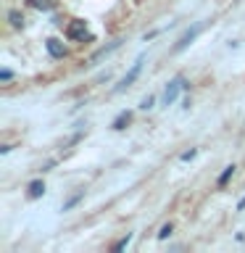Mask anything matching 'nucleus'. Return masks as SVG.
<instances>
[{
  "label": "nucleus",
  "instance_id": "f257e3e1",
  "mask_svg": "<svg viewBox=\"0 0 245 253\" xmlns=\"http://www.w3.org/2000/svg\"><path fill=\"white\" fill-rule=\"evenodd\" d=\"M66 35H69V40H92L90 37V32H87V24L82 21V19H74L66 27Z\"/></svg>",
  "mask_w": 245,
  "mask_h": 253
},
{
  "label": "nucleus",
  "instance_id": "f03ea898",
  "mask_svg": "<svg viewBox=\"0 0 245 253\" xmlns=\"http://www.w3.org/2000/svg\"><path fill=\"white\" fill-rule=\"evenodd\" d=\"M187 87V82L182 77H177V79H171L169 82V87H166V92H163V100H166V106H169V103H174L177 100V95H179V90H185Z\"/></svg>",
  "mask_w": 245,
  "mask_h": 253
},
{
  "label": "nucleus",
  "instance_id": "7ed1b4c3",
  "mask_svg": "<svg viewBox=\"0 0 245 253\" xmlns=\"http://www.w3.org/2000/svg\"><path fill=\"white\" fill-rule=\"evenodd\" d=\"M45 47H47V53H50L53 58H66V53H69V50H66V45H63L61 40H55V37L47 40Z\"/></svg>",
  "mask_w": 245,
  "mask_h": 253
},
{
  "label": "nucleus",
  "instance_id": "20e7f679",
  "mask_svg": "<svg viewBox=\"0 0 245 253\" xmlns=\"http://www.w3.org/2000/svg\"><path fill=\"white\" fill-rule=\"evenodd\" d=\"M201 29H203V24H195V27L190 29L187 35H185V37H182L179 42H177V47H174V50H185V47H187V45H190V42H193V40L198 37V32H201Z\"/></svg>",
  "mask_w": 245,
  "mask_h": 253
},
{
  "label": "nucleus",
  "instance_id": "39448f33",
  "mask_svg": "<svg viewBox=\"0 0 245 253\" xmlns=\"http://www.w3.org/2000/svg\"><path fill=\"white\" fill-rule=\"evenodd\" d=\"M140 69H142V58H137V63H134V66H132V71H129V74L124 77V82L119 84V90H124V87H129V84L134 82V79L140 77Z\"/></svg>",
  "mask_w": 245,
  "mask_h": 253
},
{
  "label": "nucleus",
  "instance_id": "423d86ee",
  "mask_svg": "<svg viewBox=\"0 0 245 253\" xmlns=\"http://www.w3.org/2000/svg\"><path fill=\"white\" fill-rule=\"evenodd\" d=\"M42 193H45V182H42V179L29 182V198H40Z\"/></svg>",
  "mask_w": 245,
  "mask_h": 253
},
{
  "label": "nucleus",
  "instance_id": "0eeeda50",
  "mask_svg": "<svg viewBox=\"0 0 245 253\" xmlns=\"http://www.w3.org/2000/svg\"><path fill=\"white\" fill-rule=\"evenodd\" d=\"M129 122H132V114H129V111H124V114H119V116H116L114 129H124V126L129 124Z\"/></svg>",
  "mask_w": 245,
  "mask_h": 253
},
{
  "label": "nucleus",
  "instance_id": "6e6552de",
  "mask_svg": "<svg viewBox=\"0 0 245 253\" xmlns=\"http://www.w3.org/2000/svg\"><path fill=\"white\" fill-rule=\"evenodd\" d=\"M32 8H42V11H50L53 8V0H29Z\"/></svg>",
  "mask_w": 245,
  "mask_h": 253
},
{
  "label": "nucleus",
  "instance_id": "1a4fd4ad",
  "mask_svg": "<svg viewBox=\"0 0 245 253\" xmlns=\"http://www.w3.org/2000/svg\"><path fill=\"white\" fill-rule=\"evenodd\" d=\"M8 19H11V24H13L16 29H19V27H24V16H21L19 11H11V13H8Z\"/></svg>",
  "mask_w": 245,
  "mask_h": 253
},
{
  "label": "nucleus",
  "instance_id": "9d476101",
  "mask_svg": "<svg viewBox=\"0 0 245 253\" xmlns=\"http://www.w3.org/2000/svg\"><path fill=\"white\" fill-rule=\"evenodd\" d=\"M232 174H235V166H227V169H224V174H221V177H219V185L224 187L227 182H229V177H232Z\"/></svg>",
  "mask_w": 245,
  "mask_h": 253
},
{
  "label": "nucleus",
  "instance_id": "9b49d317",
  "mask_svg": "<svg viewBox=\"0 0 245 253\" xmlns=\"http://www.w3.org/2000/svg\"><path fill=\"white\" fill-rule=\"evenodd\" d=\"M79 201H82V193H79V195H74V198H71V201H69V203H63V211H69V209H71V206H77Z\"/></svg>",
  "mask_w": 245,
  "mask_h": 253
},
{
  "label": "nucleus",
  "instance_id": "f8f14e48",
  "mask_svg": "<svg viewBox=\"0 0 245 253\" xmlns=\"http://www.w3.org/2000/svg\"><path fill=\"white\" fill-rule=\"evenodd\" d=\"M169 235H171V224H163V227H161V232H158V237H161V240H166Z\"/></svg>",
  "mask_w": 245,
  "mask_h": 253
},
{
  "label": "nucleus",
  "instance_id": "ddd939ff",
  "mask_svg": "<svg viewBox=\"0 0 245 253\" xmlns=\"http://www.w3.org/2000/svg\"><path fill=\"white\" fill-rule=\"evenodd\" d=\"M129 237H132V235H126L124 240H119V243L114 245V251H122V248H126V243H129Z\"/></svg>",
  "mask_w": 245,
  "mask_h": 253
},
{
  "label": "nucleus",
  "instance_id": "4468645a",
  "mask_svg": "<svg viewBox=\"0 0 245 253\" xmlns=\"http://www.w3.org/2000/svg\"><path fill=\"white\" fill-rule=\"evenodd\" d=\"M140 108H145V111H148V108H153V98H150V95H148V98L140 103Z\"/></svg>",
  "mask_w": 245,
  "mask_h": 253
},
{
  "label": "nucleus",
  "instance_id": "2eb2a0df",
  "mask_svg": "<svg viewBox=\"0 0 245 253\" xmlns=\"http://www.w3.org/2000/svg\"><path fill=\"white\" fill-rule=\"evenodd\" d=\"M193 156H195V150L190 148V150H185V153H182V161H190V158H193Z\"/></svg>",
  "mask_w": 245,
  "mask_h": 253
},
{
  "label": "nucleus",
  "instance_id": "dca6fc26",
  "mask_svg": "<svg viewBox=\"0 0 245 253\" xmlns=\"http://www.w3.org/2000/svg\"><path fill=\"white\" fill-rule=\"evenodd\" d=\"M13 74H11V71H8V69H3V71H0V79H3V82H8V79H11Z\"/></svg>",
  "mask_w": 245,
  "mask_h": 253
},
{
  "label": "nucleus",
  "instance_id": "f3484780",
  "mask_svg": "<svg viewBox=\"0 0 245 253\" xmlns=\"http://www.w3.org/2000/svg\"><path fill=\"white\" fill-rule=\"evenodd\" d=\"M237 209H240V211L245 209V198H243V201H240V206H237Z\"/></svg>",
  "mask_w": 245,
  "mask_h": 253
}]
</instances>
